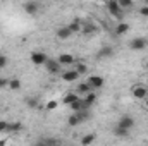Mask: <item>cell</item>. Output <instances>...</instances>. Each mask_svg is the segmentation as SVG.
Masks as SVG:
<instances>
[{
	"instance_id": "ac0fdd59",
	"label": "cell",
	"mask_w": 148,
	"mask_h": 146,
	"mask_svg": "<svg viewBox=\"0 0 148 146\" xmlns=\"http://www.w3.org/2000/svg\"><path fill=\"white\" fill-rule=\"evenodd\" d=\"M74 71L79 74V76H83V74L88 72V65H86V64H83V62H79V64H74Z\"/></svg>"
},
{
	"instance_id": "7a4b0ae2",
	"label": "cell",
	"mask_w": 148,
	"mask_h": 146,
	"mask_svg": "<svg viewBox=\"0 0 148 146\" xmlns=\"http://www.w3.org/2000/svg\"><path fill=\"white\" fill-rule=\"evenodd\" d=\"M147 45H148L147 38H134V40L129 41V48L131 50H143V48H147Z\"/></svg>"
},
{
	"instance_id": "7c38bea8",
	"label": "cell",
	"mask_w": 148,
	"mask_h": 146,
	"mask_svg": "<svg viewBox=\"0 0 148 146\" xmlns=\"http://www.w3.org/2000/svg\"><path fill=\"white\" fill-rule=\"evenodd\" d=\"M95 100H97V95H95V93H88V95L83 98V107L86 110H90V107L95 103Z\"/></svg>"
},
{
	"instance_id": "2e32d148",
	"label": "cell",
	"mask_w": 148,
	"mask_h": 146,
	"mask_svg": "<svg viewBox=\"0 0 148 146\" xmlns=\"http://www.w3.org/2000/svg\"><path fill=\"white\" fill-rule=\"evenodd\" d=\"M35 146H59V143H57V139H53V138H41V141L36 143Z\"/></svg>"
},
{
	"instance_id": "603a6c76",
	"label": "cell",
	"mask_w": 148,
	"mask_h": 146,
	"mask_svg": "<svg viewBox=\"0 0 148 146\" xmlns=\"http://www.w3.org/2000/svg\"><path fill=\"white\" fill-rule=\"evenodd\" d=\"M69 29H71V33H76V31H81V28H83V24L79 23V21H73L69 26H67Z\"/></svg>"
},
{
	"instance_id": "ffe728a7",
	"label": "cell",
	"mask_w": 148,
	"mask_h": 146,
	"mask_svg": "<svg viewBox=\"0 0 148 146\" xmlns=\"http://www.w3.org/2000/svg\"><path fill=\"white\" fill-rule=\"evenodd\" d=\"M76 115H77L79 122H84L90 119V110H79V112H76Z\"/></svg>"
},
{
	"instance_id": "e0dca14e",
	"label": "cell",
	"mask_w": 148,
	"mask_h": 146,
	"mask_svg": "<svg viewBox=\"0 0 148 146\" xmlns=\"http://www.w3.org/2000/svg\"><path fill=\"white\" fill-rule=\"evenodd\" d=\"M69 107H71V110H73V113L79 112V110H86L84 107H83V98H77V100H76L74 103H71Z\"/></svg>"
},
{
	"instance_id": "9c48e42d",
	"label": "cell",
	"mask_w": 148,
	"mask_h": 146,
	"mask_svg": "<svg viewBox=\"0 0 148 146\" xmlns=\"http://www.w3.org/2000/svg\"><path fill=\"white\" fill-rule=\"evenodd\" d=\"M57 62H59L60 65H73L74 64V55H71V53H60L59 59H57Z\"/></svg>"
},
{
	"instance_id": "1f68e13d",
	"label": "cell",
	"mask_w": 148,
	"mask_h": 146,
	"mask_svg": "<svg viewBox=\"0 0 148 146\" xmlns=\"http://www.w3.org/2000/svg\"><path fill=\"white\" fill-rule=\"evenodd\" d=\"M140 14L145 16V17H148V5H143V7L140 9Z\"/></svg>"
},
{
	"instance_id": "52a82bcc",
	"label": "cell",
	"mask_w": 148,
	"mask_h": 146,
	"mask_svg": "<svg viewBox=\"0 0 148 146\" xmlns=\"http://www.w3.org/2000/svg\"><path fill=\"white\" fill-rule=\"evenodd\" d=\"M86 83H88L93 89H97V88H102L105 81H103V77H102V76H90Z\"/></svg>"
},
{
	"instance_id": "7402d4cb",
	"label": "cell",
	"mask_w": 148,
	"mask_h": 146,
	"mask_svg": "<svg viewBox=\"0 0 148 146\" xmlns=\"http://www.w3.org/2000/svg\"><path fill=\"white\" fill-rule=\"evenodd\" d=\"M114 134H115L117 138H126V136L129 134V131H126V129H122V127H117V126H115V129H114Z\"/></svg>"
},
{
	"instance_id": "cb8c5ba5",
	"label": "cell",
	"mask_w": 148,
	"mask_h": 146,
	"mask_svg": "<svg viewBox=\"0 0 148 146\" xmlns=\"http://www.w3.org/2000/svg\"><path fill=\"white\" fill-rule=\"evenodd\" d=\"M121 9H131L133 7V0H117Z\"/></svg>"
},
{
	"instance_id": "d4e9b609",
	"label": "cell",
	"mask_w": 148,
	"mask_h": 146,
	"mask_svg": "<svg viewBox=\"0 0 148 146\" xmlns=\"http://www.w3.org/2000/svg\"><path fill=\"white\" fill-rule=\"evenodd\" d=\"M0 132H10V122L0 120Z\"/></svg>"
},
{
	"instance_id": "8fae6325",
	"label": "cell",
	"mask_w": 148,
	"mask_h": 146,
	"mask_svg": "<svg viewBox=\"0 0 148 146\" xmlns=\"http://www.w3.org/2000/svg\"><path fill=\"white\" fill-rule=\"evenodd\" d=\"M88 93H93V88L88 84V83H79L77 84V89H76V95H88Z\"/></svg>"
},
{
	"instance_id": "44dd1931",
	"label": "cell",
	"mask_w": 148,
	"mask_h": 146,
	"mask_svg": "<svg viewBox=\"0 0 148 146\" xmlns=\"http://www.w3.org/2000/svg\"><path fill=\"white\" fill-rule=\"evenodd\" d=\"M95 138H97L95 134H86V136H84V138L81 139V145H83V146H88V145H91V143L95 141Z\"/></svg>"
},
{
	"instance_id": "8d00e7d4",
	"label": "cell",
	"mask_w": 148,
	"mask_h": 146,
	"mask_svg": "<svg viewBox=\"0 0 148 146\" xmlns=\"http://www.w3.org/2000/svg\"><path fill=\"white\" fill-rule=\"evenodd\" d=\"M147 108H148V98H147Z\"/></svg>"
},
{
	"instance_id": "30bf717a",
	"label": "cell",
	"mask_w": 148,
	"mask_h": 146,
	"mask_svg": "<svg viewBox=\"0 0 148 146\" xmlns=\"http://www.w3.org/2000/svg\"><path fill=\"white\" fill-rule=\"evenodd\" d=\"M24 10H26V14L35 16V14H38V10H40V3L38 2H26L24 3Z\"/></svg>"
},
{
	"instance_id": "8992f818",
	"label": "cell",
	"mask_w": 148,
	"mask_h": 146,
	"mask_svg": "<svg viewBox=\"0 0 148 146\" xmlns=\"http://www.w3.org/2000/svg\"><path fill=\"white\" fill-rule=\"evenodd\" d=\"M47 60H48V59H47V55H45L43 52H33V53H31V62H33L35 65H45Z\"/></svg>"
},
{
	"instance_id": "f1b7e54d",
	"label": "cell",
	"mask_w": 148,
	"mask_h": 146,
	"mask_svg": "<svg viewBox=\"0 0 148 146\" xmlns=\"http://www.w3.org/2000/svg\"><path fill=\"white\" fill-rule=\"evenodd\" d=\"M21 122H10V132H16V131H21Z\"/></svg>"
},
{
	"instance_id": "ba28073f",
	"label": "cell",
	"mask_w": 148,
	"mask_h": 146,
	"mask_svg": "<svg viewBox=\"0 0 148 146\" xmlns=\"http://www.w3.org/2000/svg\"><path fill=\"white\" fill-rule=\"evenodd\" d=\"M60 77H62L64 81H67V83H74V81L79 79V74L76 72L74 69H71V71H64V72L60 74Z\"/></svg>"
},
{
	"instance_id": "4fadbf2b",
	"label": "cell",
	"mask_w": 148,
	"mask_h": 146,
	"mask_svg": "<svg viewBox=\"0 0 148 146\" xmlns=\"http://www.w3.org/2000/svg\"><path fill=\"white\" fill-rule=\"evenodd\" d=\"M112 55H114V48L112 46H102L98 50V57L100 59H110Z\"/></svg>"
},
{
	"instance_id": "836d02e7",
	"label": "cell",
	"mask_w": 148,
	"mask_h": 146,
	"mask_svg": "<svg viewBox=\"0 0 148 146\" xmlns=\"http://www.w3.org/2000/svg\"><path fill=\"white\" fill-rule=\"evenodd\" d=\"M28 103H29V105H31V107H36V102H35V100H29V102H28Z\"/></svg>"
},
{
	"instance_id": "3957f363",
	"label": "cell",
	"mask_w": 148,
	"mask_h": 146,
	"mask_svg": "<svg viewBox=\"0 0 148 146\" xmlns=\"http://www.w3.org/2000/svg\"><path fill=\"white\" fill-rule=\"evenodd\" d=\"M107 9H109V12H110L114 17H122V9L119 7V2L117 0H110L107 3Z\"/></svg>"
},
{
	"instance_id": "5b68a950",
	"label": "cell",
	"mask_w": 148,
	"mask_h": 146,
	"mask_svg": "<svg viewBox=\"0 0 148 146\" xmlns=\"http://www.w3.org/2000/svg\"><path fill=\"white\" fill-rule=\"evenodd\" d=\"M45 67H47V71H48L50 74H59V72H60V67H62V65H60L57 60L48 59V60L45 62Z\"/></svg>"
},
{
	"instance_id": "f546056e",
	"label": "cell",
	"mask_w": 148,
	"mask_h": 146,
	"mask_svg": "<svg viewBox=\"0 0 148 146\" xmlns=\"http://www.w3.org/2000/svg\"><path fill=\"white\" fill-rule=\"evenodd\" d=\"M55 108H57V102L55 100H52V102L47 103V110H55Z\"/></svg>"
},
{
	"instance_id": "4dcf8cb0",
	"label": "cell",
	"mask_w": 148,
	"mask_h": 146,
	"mask_svg": "<svg viewBox=\"0 0 148 146\" xmlns=\"http://www.w3.org/2000/svg\"><path fill=\"white\" fill-rule=\"evenodd\" d=\"M7 62H9L7 57H5V55H0V69H3V67L7 65Z\"/></svg>"
},
{
	"instance_id": "d6986e66",
	"label": "cell",
	"mask_w": 148,
	"mask_h": 146,
	"mask_svg": "<svg viewBox=\"0 0 148 146\" xmlns=\"http://www.w3.org/2000/svg\"><path fill=\"white\" fill-rule=\"evenodd\" d=\"M77 98H81V96H77L76 93H67V95L64 96V103H66V105H71V103H74Z\"/></svg>"
},
{
	"instance_id": "484cf974",
	"label": "cell",
	"mask_w": 148,
	"mask_h": 146,
	"mask_svg": "<svg viewBox=\"0 0 148 146\" xmlns=\"http://www.w3.org/2000/svg\"><path fill=\"white\" fill-rule=\"evenodd\" d=\"M9 88L10 89H19L21 88V81L19 79H10L9 81Z\"/></svg>"
},
{
	"instance_id": "5bb4252c",
	"label": "cell",
	"mask_w": 148,
	"mask_h": 146,
	"mask_svg": "<svg viewBox=\"0 0 148 146\" xmlns=\"http://www.w3.org/2000/svg\"><path fill=\"white\" fill-rule=\"evenodd\" d=\"M129 31V24L127 23H119L117 26H115V35L117 36H122V35H126Z\"/></svg>"
},
{
	"instance_id": "4316f807",
	"label": "cell",
	"mask_w": 148,
	"mask_h": 146,
	"mask_svg": "<svg viewBox=\"0 0 148 146\" xmlns=\"http://www.w3.org/2000/svg\"><path fill=\"white\" fill-rule=\"evenodd\" d=\"M67 124H69L71 127H74V126H77V124H79V119H77V115H76V113H73V115L67 119Z\"/></svg>"
},
{
	"instance_id": "277c9868",
	"label": "cell",
	"mask_w": 148,
	"mask_h": 146,
	"mask_svg": "<svg viewBox=\"0 0 148 146\" xmlns=\"http://www.w3.org/2000/svg\"><path fill=\"white\" fill-rule=\"evenodd\" d=\"M133 126H134V119H133V117H129V115L121 117V119H119V122H117V127H122V129H126V131H129Z\"/></svg>"
},
{
	"instance_id": "74e56055",
	"label": "cell",
	"mask_w": 148,
	"mask_h": 146,
	"mask_svg": "<svg viewBox=\"0 0 148 146\" xmlns=\"http://www.w3.org/2000/svg\"><path fill=\"white\" fill-rule=\"evenodd\" d=\"M147 84H148V81H147Z\"/></svg>"
},
{
	"instance_id": "83f0119b",
	"label": "cell",
	"mask_w": 148,
	"mask_h": 146,
	"mask_svg": "<svg viewBox=\"0 0 148 146\" xmlns=\"http://www.w3.org/2000/svg\"><path fill=\"white\" fill-rule=\"evenodd\" d=\"M81 29H83L84 33H93V31H95L97 28H95V26H93L91 23H86V24H83V28H81Z\"/></svg>"
},
{
	"instance_id": "d590c367",
	"label": "cell",
	"mask_w": 148,
	"mask_h": 146,
	"mask_svg": "<svg viewBox=\"0 0 148 146\" xmlns=\"http://www.w3.org/2000/svg\"><path fill=\"white\" fill-rule=\"evenodd\" d=\"M145 67H147V69H148V62H147V64H145Z\"/></svg>"
},
{
	"instance_id": "d6a6232c",
	"label": "cell",
	"mask_w": 148,
	"mask_h": 146,
	"mask_svg": "<svg viewBox=\"0 0 148 146\" xmlns=\"http://www.w3.org/2000/svg\"><path fill=\"white\" fill-rule=\"evenodd\" d=\"M3 86H9V81L7 79H0V88H3Z\"/></svg>"
},
{
	"instance_id": "9a60e30c",
	"label": "cell",
	"mask_w": 148,
	"mask_h": 146,
	"mask_svg": "<svg viewBox=\"0 0 148 146\" xmlns=\"http://www.w3.org/2000/svg\"><path fill=\"white\" fill-rule=\"evenodd\" d=\"M71 35H73V33H71V29H69L67 26H62V28L57 29V36L60 38V40H67Z\"/></svg>"
},
{
	"instance_id": "6da1fadb",
	"label": "cell",
	"mask_w": 148,
	"mask_h": 146,
	"mask_svg": "<svg viewBox=\"0 0 148 146\" xmlns=\"http://www.w3.org/2000/svg\"><path fill=\"white\" fill-rule=\"evenodd\" d=\"M131 95H133L136 100H147L148 98V89L143 86V84H138V86H133Z\"/></svg>"
},
{
	"instance_id": "e575fe53",
	"label": "cell",
	"mask_w": 148,
	"mask_h": 146,
	"mask_svg": "<svg viewBox=\"0 0 148 146\" xmlns=\"http://www.w3.org/2000/svg\"><path fill=\"white\" fill-rule=\"evenodd\" d=\"M7 145V139H0V146H5Z\"/></svg>"
}]
</instances>
